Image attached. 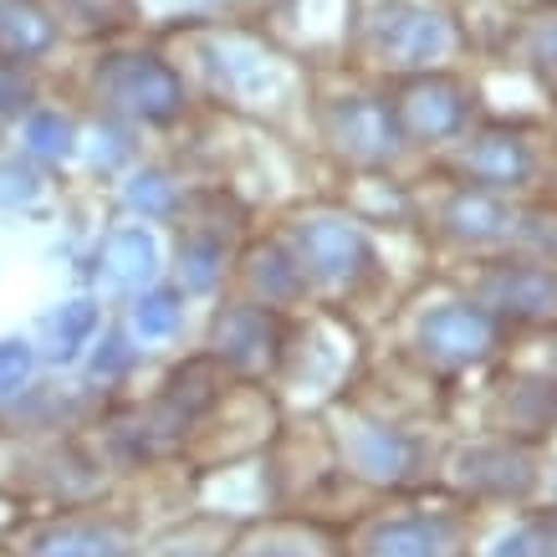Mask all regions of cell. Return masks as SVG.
I'll list each match as a JSON object with an SVG mask.
<instances>
[{
  "label": "cell",
  "instance_id": "1",
  "mask_svg": "<svg viewBox=\"0 0 557 557\" xmlns=\"http://www.w3.org/2000/svg\"><path fill=\"white\" fill-rule=\"evenodd\" d=\"M358 51L384 77L450 67L460 51V26L445 0H369L358 16Z\"/></svg>",
  "mask_w": 557,
  "mask_h": 557
},
{
  "label": "cell",
  "instance_id": "2",
  "mask_svg": "<svg viewBox=\"0 0 557 557\" xmlns=\"http://www.w3.org/2000/svg\"><path fill=\"white\" fill-rule=\"evenodd\" d=\"M282 240L297 256L307 287L358 292L369 276H379V246H373L369 225L343 210H302L282 231Z\"/></svg>",
  "mask_w": 557,
  "mask_h": 557
},
{
  "label": "cell",
  "instance_id": "3",
  "mask_svg": "<svg viewBox=\"0 0 557 557\" xmlns=\"http://www.w3.org/2000/svg\"><path fill=\"white\" fill-rule=\"evenodd\" d=\"M318 134L343 164L369 174L388 170L409 149L394 98L388 92H363V87H348V92H333V98L318 102Z\"/></svg>",
  "mask_w": 557,
  "mask_h": 557
},
{
  "label": "cell",
  "instance_id": "4",
  "mask_svg": "<svg viewBox=\"0 0 557 557\" xmlns=\"http://www.w3.org/2000/svg\"><path fill=\"white\" fill-rule=\"evenodd\" d=\"M98 98L128 123H174L189 108V87L159 51H108L98 62Z\"/></svg>",
  "mask_w": 557,
  "mask_h": 557
},
{
  "label": "cell",
  "instance_id": "5",
  "mask_svg": "<svg viewBox=\"0 0 557 557\" xmlns=\"http://www.w3.org/2000/svg\"><path fill=\"white\" fill-rule=\"evenodd\" d=\"M450 170L466 185L496 189V195H522L542 180V144L522 123H471L450 144Z\"/></svg>",
  "mask_w": 557,
  "mask_h": 557
},
{
  "label": "cell",
  "instance_id": "6",
  "mask_svg": "<svg viewBox=\"0 0 557 557\" xmlns=\"http://www.w3.org/2000/svg\"><path fill=\"white\" fill-rule=\"evenodd\" d=\"M210 83L215 98H231L236 108H287L297 92V72L287 67V57H276L267 41H256L246 32H215L210 36Z\"/></svg>",
  "mask_w": 557,
  "mask_h": 557
},
{
  "label": "cell",
  "instance_id": "7",
  "mask_svg": "<svg viewBox=\"0 0 557 557\" xmlns=\"http://www.w3.org/2000/svg\"><path fill=\"white\" fill-rule=\"evenodd\" d=\"M388 98H394L409 149H445L475 123V92L450 67L399 77V87Z\"/></svg>",
  "mask_w": 557,
  "mask_h": 557
},
{
  "label": "cell",
  "instance_id": "8",
  "mask_svg": "<svg viewBox=\"0 0 557 557\" xmlns=\"http://www.w3.org/2000/svg\"><path fill=\"white\" fill-rule=\"evenodd\" d=\"M507 333V322L496 318L491 307H481L475 297H460V302H440L430 307L414 327V343L430 363H445V369H471L481 358L496 354V343Z\"/></svg>",
  "mask_w": 557,
  "mask_h": 557
},
{
  "label": "cell",
  "instance_id": "9",
  "mask_svg": "<svg viewBox=\"0 0 557 557\" xmlns=\"http://www.w3.org/2000/svg\"><path fill=\"white\" fill-rule=\"evenodd\" d=\"M475 302L491 307L502 322L527 327V322H553L557 318V267L537 256H511V261H491L481 271Z\"/></svg>",
  "mask_w": 557,
  "mask_h": 557
},
{
  "label": "cell",
  "instance_id": "10",
  "mask_svg": "<svg viewBox=\"0 0 557 557\" xmlns=\"http://www.w3.org/2000/svg\"><path fill=\"white\" fill-rule=\"evenodd\" d=\"M343 460L358 481L373 486H409L424 471V445L388 420H354L343 430Z\"/></svg>",
  "mask_w": 557,
  "mask_h": 557
},
{
  "label": "cell",
  "instance_id": "11",
  "mask_svg": "<svg viewBox=\"0 0 557 557\" xmlns=\"http://www.w3.org/2000/svg\"><path fill=\"white\" fill-rule=\"evenodd\" d=\"M435 225L456 240V246H471V251L522 240V210H517L507 195L481 189V185H456L450 189V195L435 205Z\"/></svg>",
  "mask_w": 557,
  "mask_h": 557
},
{
  "label": "cell",
  "instance_id": "12",
  "mask_svg": "<svg viewBox=\"0 0 557 557\" xmlns=\"http://www.w3.org/2000/svg\"><path fill=\"white\" fill-rule=\"evenodd\" d=\"M466 522L450 511H405V517H379L363 532V557H460Z\"/></svg>",
  "mask_w": 557,
  "mask_h": 557
},
{
  "label": "cell",
  "instance_id": "13",
  "mask_svg": "<svg viewBox=\"0 0 557 557\" xmlns=\"http://www.w3.org/2000/svg\"><path fill=\"white\" fill-rule=\"evenodd\" d=\"M215 358L231 369H276L287 358V327L267 302H236L215 318Z\"/></svg>",
  "mask_w": 557,
  "mask_h": 557
},
{
  "label": "cell",
  "instance_id": "14",
  "mask_svg": "<svg viewBox=\"0 0 557 557\" xmlns=\"http://www.w3.org/2000/svg\"><path fill=\"white\" fill-rule=\"evenodd\" d=\"M456 481L481 502H527L537 491V466L522 445H475L456 460Z\"/></svg>",
  "mask_w": 557,
  "mask_h": 557
},
{
  "label": "cell",
  "instance_id": "15",
  "mask_svg": "<svg viewBox=\"0 0 557 557\" xmlns=\"http://www.w3.org/2000/svg\"><path fill=\"white\" fill-rule=\"evenodd\" d=\"M57 47V16L41 0H0V57L21 67Z\"/></svg>",
  "mask_w": 557,
  "mask_h": 557
},
{
  "label": "cell",
  "instance_id": "16",
  "mask_svg": "<svg viewBox=\"0 0 557 557\" xmlns=\"http://www.w3.org/2000/svg\"><path fill=\"white\" fill-rule=\"evenodd\" d=\"M246 282H251L256 292H261V302L267 307H292V302H302L307 292V276L302 267H297V256L287 251V240H267V246H256L251 256H246Z\"/></svg>",
  "mask_w": 557,
  "mask_h": 557
},
{
  "label": "cell",
  "instance_id": "17",
  "mask_svg": "<svg viewBox=\"0 0 557 557\" xmlns=\"http://www.w3.org/2000/svg\"><path fill=\"white\" fill-rule=\"evenodd\" d=\"M153 261H159V246H153V236L144 225H123L102 246V267H108L113 282H149Z\"/></svg>",
  "mask_w": 557,
  "mask_h": 557
},
{
  "label": "cell",
  "instance_id": "18",
  "mask_svg": "<svg viewBox=\"0 0 557 557\" xmlns=\"http://www.w3.org/2000/svg\"><path fill=\"white\" fill-rule=\"evenodd\" d=\"M517 51H522V67L557 98V5L553 11H542L537 21H527Z\"/></svg>",
  "mask_w": 557,
  "mask_h": 557
},
{
  "label": "cell",
  "instance_id": "19",
  "mask_svg": "<svg viewBox=\"0 0 557 557\" xmlns=\"http://www.w3.org/2000/svg\"><path fill=\"white\" fill-rule=\"evenodd\" d=\"M21 144H26V153H36V159H67L72 144H77V128H72V119L57 113V108H32L26 123H21Z\"/></svg>",
  "mask_w": 557,
  "mask_h": 557
},
{
  "label": "cell",
  "instance_id": "20",
  "mask_svg": "<svg viewBox=\"0 0 557 557\" xmlns=\"http://www.w3.org/2000/svg\"><path fill=\"white\" fill-rule=\"evenodd\" d=\"M185 267H189V287L205 292V287H215L220 282V271H225V246H220L215 236H195L185 246Z\"/></svg>",
  "mask_w": 557,
  "mask_h": 557
},
{
  "label": "cell",
  "instance_id": "21",
  "mask_svg": "<svg viewBox=\"0 0 557 557\" xmlns=\"http://www.w3.org/2000/svg\"><path fill=\"white\" fill-rule=\"evenodd\" d=\"M174 327H180V297L159 292L149 302H138V333L144 338H170Z\"/></svg>",
  "mask_w": 557,
  "mask_h": 557
},
{
  "label": "cell",
  "instance_id": "22",
  "mask_svg": "<svg viewBox=\"0 0 557 557\" xmlns=\"http://www.w3.org/2000/svg\"><path fill=\"white\" fill-rule=\"evenodd\" d=\"M128 195H134V205L138 210H149V215H164V210H174V200H180L164 174H138Z\"/></svg>",
  "mask_w": 557,
  "mask_h": 557
},
{
  "label": "cell",
  "instance_id": "23",
  "mask_svg": "<svg viewBox=\"0 0 557 557\" xmlns=\"http://www.w3.org/2000/svg\"><path fill=\"white\" fill-rule=\"evenodd\" d=\"M240 557H322L312 542H297V537H267L256 542V547H246Z\"/></svg>",
  "mask_w": 557,
  "mask_h": 557
},
{
  "label": "cell",
  "instance_id": "24",
  "mask_svg": "<svg viewBox=\"0 0 557 557\" xmlns=\"http://www.w3.org/2000/svg\"><path fill=\"white\" fill-rule=\"evenodd\" d=\"M32 102H26V83H21V67H0V113H26Z\"/></svg>",
  "mask_w": 557,
  "mask_h": 557
},
{
  "label": "cell",
  "instance_id": "25",
  "mask_svg": "<svg viewBox=\"0 0 557 557\" xmlns=\"http://www.w3.org/2000/svg\"><path fill=\"white\" fill-rule=\"evenodd\" d=\"M21 373H26V354L21 348H0V388L16 384Z\"/></svg>",
  "mask_w": 557,
  "mask_h": 557
},
{
  "label": "cell",
  "instance_id": "26",
  "mask_svg": "<svg viewBox=\"0 0 557 557\" xmlns=\"http://www.w3.org/2000/svg\"><path fill=\"white\" fill-rule=\"evenodd\" d=\"M553 5H557V0H553Z\"/></svg>",
  "mask_w": 557,
  "mask_h": 557
}]
</instances>
